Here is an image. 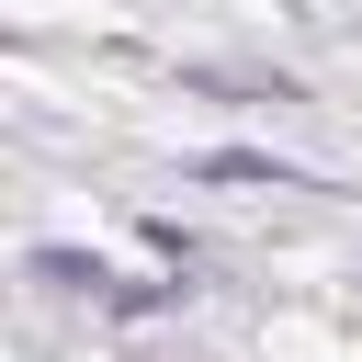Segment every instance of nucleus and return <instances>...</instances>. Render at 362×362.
I'll return each instance as SVG.
<instances>
[{
    "instance_id": "f03ea898",
    "label": "nucleus",
    "mask_w": 362,
    "mask_h": 362,
    "mask_svg": "<svg viewBox=\"0 0 362 362\" xmlns=\"http://www.w3.org/2000/svg\"><path fill=\"white\" fill-rule=\"evenodd\" d=\"M181 79L215 90V102H272V90H294L283 68H226V57H181Z\"/></svg>"
},
{
    "instance_id": "f257e3e1",
    "label": "nucleus",
    "mask_w": 362,
    "mask_h": 362,
    "mask_svg": "<svg viewBox=\"0 0 362 362\" xmlns=\"http://www.w3.org/2000/svg\"><path fill=\"white\" fill-rule=\"evenodd\" d=\"M181 170H192V181H215V192H294V170H283V158H260V147H181Z\"/></svg>"
}]
</instances>
